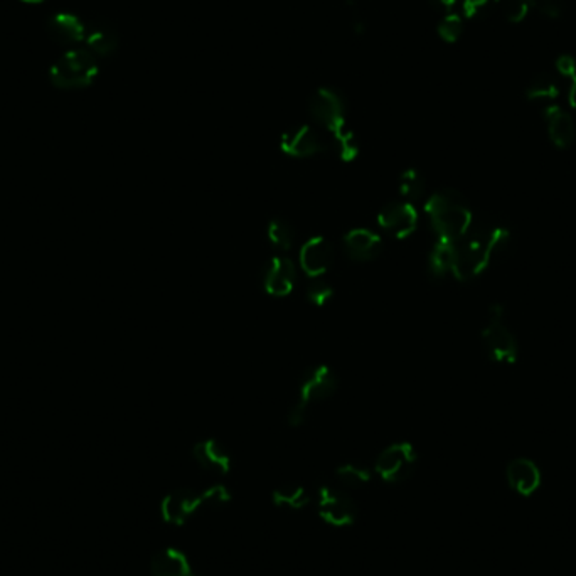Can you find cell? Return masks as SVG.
I'll return each instance as SVG.
<instances>
[{"label":"cell","mask_w":576,"mask_h":576,"mask_svg":"<svg viewBox=\"0 0 576 576\" xmlns=\"http://www.w3.org/2000/svg\"><path fill=\"white\" fill-rule=\"evenodd\" d=\"M378 224L398 240H405L418 228V211L410 203L393 201L378 215Z\"/></svg>","instance_id":"11"},{"label":"cell","mask_w":576,"mask_h":576,"mask_svg":"<svg viewBox=\"0 0 576 576\" xmlns=\"http://www.w3.org/2000/svg\"><path fill=\"white\" fill-rule=\"evenodd\" d=\"M280 149L283 154L288 157L307 159L314 155L324 154L329 149V145L315 128L310 125H297L283 132Z\"/></svg>","instance_id":"10"},{"label":"cell","mask_w":576,"mask_h":576,"mask_svg":"<svg viewBox=\"0 0 576 576\" xmlns=\"http://www.w3.org/2000/svg\"><path fill=\"white\" fill-rule=\"evenodd\" d=\"M418 462V453L408 442H398L384 448L374 462V472L388 484H401L408 480Z\"/></svg>","instance_id":"7"},{"label":"cell","mask_w":576,"mask_h":576,"mask_svg":"<svg viewBox=\"0 0 576 576\" xmlns=\"http://www.w3.org/2000/svg\"><path fill=\"white\" fill-rule=\"evenodd\" d=\"M529 2H531V11H536L548 19H558L563 14L562 0H529Z\"/></svg>","instance_id":"32"},{"label":"cell","mask_w":576,"mask_h":576,"mask_svg":"<svg viewBox=\"0 0 576 576\" xmlns=\"http://www.w3.org/2000/svg\"><path fill=\"white\" fill-rule=\"evenodd\" d=\"M271 500L277 507L285 511H302L312 500V494L304 486H283L273 490Z\"/></svg>","instance_id":"21"},{"label":"cell","mask_w":576,"mask_h":576,"mask_svg":"<svg viewBox=\"0 0 576 576\" xmlns=\"http://www.w3.org/2000/svg\"><path fill=\"white\" fill-rule=\"evenodd\" d=\"M506 480L512 490L523 498H529L543 484V474L536 462L526 457L512 459L506 467Z\"/></svg>","instance_id":"13"},{"label":"cell","mask_w":576,"mask_h":576,"mask_svg":"<svg viewBox=\"0 0 576 576\" xmlns=\"http://www.w3.org/2000/svg\"><path fill=\"white\" fill-rule=\"evenodd\" d=\"M480 339L487 358L496 364H514L519 358L517 337L509 327L504 307L499 304L489 308Z\"/></svg>","instance_id":"5"},{"label":"cell","mask_w":576,"mask_h":576,"mask_svg":"<svg viewBox=\"0 0 576 576\" xmlns=\"http://www.w3.org/2000/svg\"><path fill=\"white\" fill-rule=\"evenodd\" d=\"M568 102L576 112V77L571 79V85H570V90H568Z\"/></svg>","instance_id":"36"},{"label":"cell","mask_w":576,"mask_h":576,"mask_svg":"<svg viewBox=\"0 0 576 576\" xmlns=\"http://www.w3.org/2000/svg\"><path fill=\"white\" fill-rule=\"evenodd\" d=\"M96 56L88 50H71L64 52L52 63L50 79L59 90H81L90 87L98 77Z\"/></svg>","instance_id":"6"},{"label":"cell","mask_w":576,"mask_h":576,"mask_svg":"<svg viewBox=\"0 0 576 576\" xmlns=\"http://www.w3.org/2000/svg\"><path fill=\"white\" fill-rule=\"evenodd\" d=\"M562 93V83L556 75L551 73H539L533 78L527 87L525 95L531 102H541V100H554Z\"/></svg>","instance_id":"22"},{"label":"cell","mask_w":576,"mask_h":576,"mask_svg":"<svg viewBox=\"0 0 576 576\" xmlns=\"http://www.w3.org/2000/svg\"><path fill=\"white\" fill-rule=\"evenodd\" d=\"M428 4L435 9V11H442V13H452L457 0H428Z\"/></svg>","instance_id":"35"},{"label":"cell","mask_w":576,"mask_h":576,"mask_svg":"<svg viewBox=\"0 0 576 576\" xmlns=\"http://www.w3.org/2000/svg\"><path fill=\"white\" fill-rule=\"evenodd\" d=\"M297 269L285 256H273L261 270V285L273 297H287L294 290Z\"/></svg>","instance_id":"12"},{"label":"cell","mask_w":576,"mask_h":576,"mask_svg":"<svg viewBox=\"0 0 576 576\" xmlns=\"http://www.w3.org/2000/svg\"><path fill=\"white\" fill-rule=\"evenodd\" d=\"M556 69H558V73L564 78H573L576 77V61L575 58H571V56H568V54H563V56H560L558 58V61H556Z\"/></svg>","instance_id":"34"},{"label":"cell","mask_w":576,"mask_h":576,"mask_svg":"<svg viewBox=\"0 0 576 576\" xmlns=\"http://www.w3.org/2000/svg\"><path fill=\"white\" fill-rule=\"evenodd\" d=\"M230 499L231 492L224 486L209 487L203 492H196L192 489H176L162 499L160 516L167 525L182 526L203 507L216 509L219 506L228 504Z\"/></svg>","instance_id":"3"},{"label":"cell","mask_w":576,"mask_h":576,"mask_svg":"<svg viewBox=\"0 0 576 576\" xmlns=\"http://www.w3.org/2000/svg\"><path fill=\"white\" fill-rule=\"evenodd\" d=\"M531 11V2L529 0H504L502 13L507 23L511 24H521Z\"/></svg>","instance_id":"30"},{"label":"cell","mask_w":576,"mask_h":576,"mask_svg":"<svg viewBox=\"0 0 576 576\" xmlns=\"http://www.w3.org/2000/svg\"><path fill=\"white\" fill-rule=\"evenodd\" d=\"M544 122H546V130H548L551 143L556 149L566 151L575 143V120L568 112H564L563 108H560L556 105L546 106L544 108Z\"/></svg>","instance_id":"16"},{"label":"cell","mask_w":576,"mask_h":576,"mask_svg":"<svg viewBox=\"0 0 576 576\" xmlns=\"http://www.w3.org/2000/svg\"><path fill=\"white\" fill-rule=\"evenodd\" d=\"M192 457L199 463L201 469H205L211 474H230L231 467H233V459L228 448L215 438L197 442L192 448Z\"/></svg>","instance_id":"15"},{"label":"cell","mask_w":576,"mask_h":576,"mask_svg":"<svg viewBox=\"0 0 576 576\" xmlns=\"http://www.w3.org/2000/svg\"><path fill=\"white\" fill-rule=\"evenodd\" d=\"M344 248L349 258L356 261H371L381 255L383 240L374 231L358 228L344 236Z\"/></svg>","instance_id":"17"},{"label":"cell","mask_w":576,"mask_h":576,"mask_svg":"<svg viewBox=\"0 0 576 576\" xmlns=\"http://www.w3.org/2000/svg\"><path fill=\"white\" fill-rule=\"evenodd\" d=\"M317 511L325 525L334 527L352 526L358 519V506L344 490L334 486H320L315 492Z\"/></svg>","instance_id":"9"},{"label":"cell","mask_w":576,"mask_h":576,"mask_svg":"<svg viewBox=\"0 0 576 576\" xmlns=\"http://www.w3.org/2000/svg\"><path fill=\"white\" fill-rule=\"evenodd\" d=\"M270 243L282 251L292 250L295 242V231L292 224L283 218H273L269 223Z\"/></svg>","instance_id":"25"},{"label":"cell","mask_w":576,"mask_h":576,"mask_svg":"<svg viewBox=\"0 0 576 576\" xmlns=\"http://www.w3.org/2000/svg\"><path fill=\"white\" fill-rule=\"evenodd\" d=\"M337 479L347 487L366 486L371 480V469L362 463H344L335 471Z\"/></svg>","instance_id":"26"},{"label":"cell","mask_w":576,"mask_h":576,"mask_svg":"<svg viewBox=\"0 0 576 576\" xmlns=\"http://www.w3.org/2000/svg\"><path fill=\"white\" fill-rule=\"evenodd\" d=\"M463 19L462 15L455 13H448L443 15V19L438 23L436 32L442 41H445L448 44H453L462 38L463 34Z\"/></svg>","instance_id":"28"},{"label":"cell","mask_w":576,"mask_h":576,"mask_svg":"<svg viewBox=\"0 0 576 576\" xmlns=\"http://www.w3.org/2000/svg\"><path fill=\"white\" fill-rule=\"evenodd\" d=\"M511 230L496 219H477L457 243H453L452 277L471 282L511 244Z\"/></svg>","instance_id":"1"},{"label":"cell","mask_w":576,"mask_h":576,"mask_svg":"<svg viewBox=\"0 0 576 576\" xmlns=\"http://www.w3.org/2000/svg\"><path fill=\"white\" fill-rule=\"evenodd\" d=\"M23 2H26V4H41L44 0H23Z\"/></svg>","instance_id":"37"},{"label":"cell","mask_w":576,"mask_h":576,"mask_svg":"<svg viewBox=\"0 0 576 576\" xmlns=\"http://www.w3.org/2000/svg\"><path fill=\"white\" fill-rule=\"evenodd\" d=\"M152 576H203L192 570L191 562L184 551L164 548L157 551L151 560Z\"/></svg>","instance_id":"18"},{"label":"cell","mask_w":576,"mask_h":576,"mask_svg":"<svg viewBox=\"0 0 576 576\" xmlns=\"http://www.w3.org/2000/svg\"><path fill=\"white\" fill-rule=\"evenodd\" d=\"M399 194L405 203H416L425 194V179L416 169H408L401 174L399 179Z\"/></svg>","instance_id":"24"},{"label":"cell","mask_w":576,"mask_h":576,"mask_svg":"<svg viewBox=\"0 0 576 576\" xmlns=\"http://www.w3.org/2000/svg\"><path fill=\"white\" fill-rule=\"evenodd\" d=\"M306 295H307L308 302L322 307L325 306L327 302H331L334 297L333 285H329L320 279H312V282L308 283L307 288H306Z\"/></svg>","instance_id":"29"},{"label":"cell","mask_w":576,"mask_h":576,"mask_svg":"<svg viewBox=\"0 0 576 576\" xmlns=\"http://www.w3.org/2000/svg\"><path fill=\"white\" fill-rule=\"evenodd\" d=\"M333 147L341 160L352 162L359 155V143L351 128H346L333 137Z\"/></svg>","instance_id":"27"},{"label":"cell","mask_w":576,"mask_h":576,"mask_svg":"<svg viewBox=\"0 0 576 576\" xmlns=\"http://www.w3.org/2000/svg\"><path fill=\"white\" fill-rule=\"evenodd\" d=\"M308 112L317 125L331 132V137L349 128L344 96L331 87L314 91L308 102Z\"/></svg>","instance_id":"8"},{"label":"cell","mask_w":576,"mask_h":576,"mask_svg":"<svg viewBox=\"0 0 576 576\" xmlns=\"http://www.w3.org/2000/svg\"><path fill=\"white\" fill-rule=\"evenodd\" d=\"M48 31L51 38L63 44H77L87 38L88 26L71 13H58L50 17Z\"/></svg>","instance_id":"19"},{"label":"cell","mask_w":576,"mask_h":576,"mask_svg":"<svg viewBox=\"0 0 576 576\" xmlns=\"http://www.w3.org/2000/svg\"><path fill=\"white\" fill-rule=\"evenodd\" d=\"M452 260H453V243H445L436 240L435 246L430 253V273L435 279H443L452 273Z\"/></svg>","instance_id":"23"},{"label":"cell","mask_w":576,"mask_h":576,"mask_svg":"<svg viewBox=\"0 0 576 576\" xmlns=\"http://www.w3.org/2000/svg\"><path fill=\"white\" fill-rule=\"evenodd\" d=\"M347 13H349V23L354 31V34H364L366 32V17L361 11L359 0H347Z\"/></svg>","instance_id":"33"},{"label":"cell","mask_w":576,"mask_h":576,"mask_svg":"<svg viewBox=\"0 0 576 576\" xmlns=\"http://www.w3.org/2000/svg\"><path fill=\"white\" fill-rule=\"evenodd\" d=\"M300 267L310 279H320L334 261V248L324 236H312L300 248Z\"/></svg>","instance_id":"14"},{"label":"cell","mask_w":576,"mask_h":576,"mask_svg":"<svg viewBox=\"0 0 576 576\" xmlns=\"http://www.w3.org/2000/svg\"><path fill=\"white\" fill-rule=\"evenodd\" d=\"M85 42L88 46V51L95 56H112L120 46V38L115 27L106 23H96L88 26Z\"/></svg>","instance_id":"20"},{"label":"cell","mask_w":576,"mask_h":576,"mask_svg":"<svg viewBox=\"0 0 576 576\" xmlns=\"http://www.w3.org/2000/svg\"><path fill=\"white\" fill-rule=\"evenodd\" d=\"M425 211L435 231L436 240L445 243H457L475 221L472 207L455 189L434 192L425 203Z\"/></svg>","instance_id":"2"},{"label":"cell","mask_w":576,"mask_h":576,"mask_svg":"<svg viewBox=\"0 0 576 576\" xmlns=\"http://www.w3.org/2000/svg\"><path fill=\"white\" fill-rule=\"evenodd\" d=\"M499 0H463L462 9L469 19H484L498 7Z\"/></svg>","instance_id":"31"},{"label":"cell","mask_w":576,"mask_h":576,"mask_svg":"<svg viewBox=\"0 0 576 576\" xmlns=\"http://www.w3.org/2000/svg\"><path fill=\"white\" fill-rule=\"evenodd\" d=\"M335 389H337V376L329 366L319 364L306 370L298 386V398L287 418L288 425L290 426L304 425L312 407L333 397Z\"/></svg>","instance_id":"4"}]
</instances>
